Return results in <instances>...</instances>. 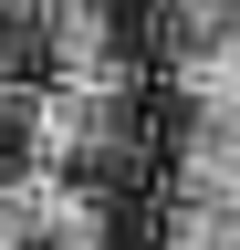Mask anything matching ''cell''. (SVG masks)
Masks as SVG:
<instances>
[{
    "mask_svg": "<svg viewBox=\"0 0 240 250\" xmlns=\"http://www.w3.org/2000/svg\"><path fill=\"white\" fill-rule=\"evenodd\" d=\"M21 146H32V167H63V177L105 167V156L126 146V94H84V83L32 94V104H21Z\"/></svg>",
    "mask_w": 240,
    "mask_h": 250,
    "instance_id": "cell-1",
    "label": "cell"
},
{
    "mask_svg": "<svg viewBox=\"0 0 240 250\" xmlns=\"http://www.w3.org/2000/svg\"><path fill=\"white\" fill-rule=\"evenodd\" d=\"M42 188V250H105L115 219H105V188L94 177H63V167H32Z\"/></svg>",
    "mask_w": 240,
    "mask_h": 250,
    "instance_id": "cell-2",
    "label": "cell"
},
{
    "mask_svg": "<svg viewBox=\"0 0 240 250\" xmlns=\"http://www.w3.org/2000/svg\"><path fill=\"white\" fill-rule=\"evenodd\" d=\"M0 250H42V188H32V167L0 177Z\"/></svg>",
    "mask_w": 240,
    "mask_h": 250,
    "instance_id": "cell-3",
    "label": "cell"
}]
</instances>
